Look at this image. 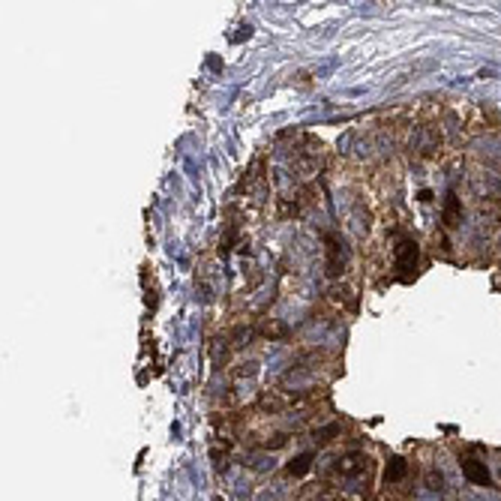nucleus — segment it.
<instances>
[{
	"label": "nucleus",
	"mask_w": 501,
	"mask_h": 501,
	"mask_svg": "<svg viewBox=\"0 0 501 501\" xmlns=\"http://www.w3.org/2000/svg\"><path fill=\"white\" fill-rule=\"evenodd\" d=\"M309 468H312V453H300V456H294L288 462V474H306Z\"/></svg>",
	"instance_id": "4"
},
{
	"label": "nucleus",
	"mask_w": 501,
	"mask_h": 501,
	"mask_svg": "<svg viewBox=\"0 0 501 501\" xmlns=\"http://www.w3.org/2000/svg\"><path fill=\"white\" fill-rule=\"evenodd\" d=\"M456 219H459V198L453 192H447V204H444V222L447 225H456Z\"/></svg>",
	"instance_id": "5"
},
{
	"label": "nucleus",
	"mask_w": 501,
	"mask_h": 501,
	"mask_svg": "<svg viewBox=\"0 0 501 501\" xmlns=\"http://www.w3.org/2000/svg\"><path fill=\"white\" fill-rule=\"evenodd\" d=\"M339 474L342 477H369V456H363V453H345L342 459H339Z\"/></svg>",
	"instance_id": "2"
},
{
	"label": "nucleus",
	"mask_w": 501,
	"mask_h": 501,
	"mask_svg": "<svg viewBox=\"0 0 501 501\" xmlns=\"http://www.w3.org/2000/svg\"><path fill=\"white\" fill-rule=\"evenodd\" d=\"M408 474V465H405V459H390V465H387V483H396V480H402Z\"/></svg>",
	"instance_id": "6"
},
{
	"label": "nucleus",
	"mask_w": 501,
	"mask_h": 501,
	"mask_svg": "<svg viewBox=\"0 0 501 501\" xmlns=\"http://www.w3.org/2000/svg\"><path fill=\"white\" fill-rule=\"evenodd\" d=\"M417 258H420L417 243H414V240H402V243L396 246V270L402 276H408L411 270H417Z\"/></svg>",
	"instance_id": "1"
},
{
	"label": "nucleus",
	"mask_w": 501,
	"mask_h": 501,
	"mask_svg": "<svg viewBox=\"0 0 501 501\" xmlns=\"http://www.w3.org/2000/svg\"><path fill=\"white\" fill-rule=\"evenodd\" d=\"M462 474L468 477L471 483H477V486H489V471H486V465L477 462V459H462Z\"/></svg>",
	"instance_id": "3"
}]
</instances>
